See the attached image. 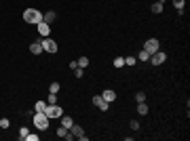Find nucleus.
<instances>
[{"label": "nucleus", "instance_id": "nucleus-14", "mask_svg": "<svg viewBox=\"0 0 190 141\" xmlns=\"http://www.w3.org/2000/svg\"><path fill=\"white\" fill-rule=\"evenodd\" d=\"M137 114H140V116H146V114H148V105H146V101L137 103Z\"/></svg>", "mask_w": 190, "mask_h": 141}, {"label": "nucleus", "instance_id": "nucleus-25", "mask_svg": "<svg viewBox=\"0 0 190 141\" xmlns=\"http://www.w3.org/2000/svg\"><path fill=\"white\" fill-rule=\"evenodd\" d=\"M57 103V93H49V105Z\"/></svg>", "mask_w": 190, "mask_h": 141}, {"label": "nucleus", "instance_id": "nucleus-15", "mask_svg": "<svg viewBox=\"0 0 190 141\" xmlns=\"http://www.w3.org/2000/svg\"><path fill=\"white\" fill-rule=\"evenodd\" d=\"M76 63H78V67H87V65H89V59L83 55V57H78V61H76Z\"/></svg>", "mask_w": 190, "mask_h": 141}, {"label": "nucleus", "instance_id": "nucleus-1", "mask_svg": "<svg viewBox=\"0 0 190 141\" xmlns=\"http://www.w3.org/2000/svg\"><path fill=\"white\" fill-rule=\"evenodd\" d=\"M23 21L25 23H32V25H38L42 21V13L38 8H25L23 11Z\"/></svg>", "mask_w": 190, "mask_h": 141}, {"label": "nucleus", "instance_id": "nucleus-5", "mask_svg": "<svg viewBox=\"0 0 190 141\" xmlns=\"http://www.w3.org/2000/svg\"><path fill=\"white\" fill-rule=\"evenodd\" d=\"M158 48H161V42H158L156 38H150V40H146V42H144V51H146V53H150V55H152V53H156Z\"/></svg>", "mask_w": 190, "mask_h": 141}, {"label": "nucleus", "instance_id": "nucleus-24", "mask_svg": "<svg viewBox=\"0 0 190 141\" xmlns=\"http://www.w3.org/2000/svg\"><path fill=\"white\" fill-rule=\"evenodd\" d=\"M135 101H137V103H142V101H146V93H144V91H140V93L135 95Z\"/></svg>", "mask_w": 190, "mask_h": 141}, {"label": "nucleus", "instance_id": "nucleus-12", "mask_svg": "<svg viewBox=\"0 0 190 141\" xmlns=\"http://www.w3.org/2000/svg\"><path fill=\"white\" fill-rule=\"evenodd\" d=\"M72 124H74V120H72L70 116H63V114H61V126H66V129H72Z\"/></svg>", "mask_w": 190, "mask_h": 141}, {"label": "nucleus", "instance_id": "nucleus-7", "mask_svg": "<svg viewBox=\"0 0 190 141\" xmlns=\"http://www.w3.org/2000/svg\"><path fill=\"white\" fill-rule=\"evenodd\" d=\"M70 133L74 135V139L87 141V135H85V131H83V126H78V124H72V129H70Z\"/></svg>", "mask_w": 190, "mask_h": 141}, {"label": "nucleus", "instance_id": "nucleus-18", "mask_svg": "<svg viewBox=\"0 0 190 141\" xmlns=\"http://www.w3.org/2000/svg\"><path fill=\"white\" fill-rule=\"evenodd\" d=\"M28 133H30V131H28V126H21V129H19V139H23V141H25Z\"/></svg>", "mask_w": 190, "mask_h": 141}, {"label": "nucleus", "instance_id": "nucleus-2", "mask_svg": "<svg viewBox=\"0 0 190 141\" xmlns=\"http://www.w3.org/2000/svg\"><path fill=\"white\" fill-rule=\"evenodd\" d=\"M34 126H36L38 131H47L49 129V116L45 112H36V114H34Z\"/></svg>", "mask_w": 190, "mask_h": 141}, {"label": "nucleus", "instance_id": "nucleus-8", "mask_svg": "<svg viewBox=\"0 0 190 141\" xmlns=\"http://www.w3.org/2000/svg\"><path fill=\"white\" fill-rule=\"evenodd\" d=\"M36 28H38V34H40L42 38H45V36H49V32H51V25H49V23H45V21H40Z\"/></svg>", "mask_w": 190, "mask_h": 141}, {"label": "nucleus", "instance_id": "nucleus-20", "mask_svg": "<svg viewBox=\"0 0 190 141\" xmlns=\"http://www.w3.org/2000/svg\"><path fill=\"white\" fill-rule=\"evenodd\" d=\"M47 110V103L45 101H36V112H45Z\"/></svg>", "mask_w": 190, "mask_h": 141}, {"label": "nucleus", "instance_id": "nucleus-9", "mask_svg": "<svg viewBox=\"0 0 190 141\" xmlns=\"http://www.w3.org/2000/svg\"><path fill=\"white\" fill-rule=\"evenodd\" d=\"M55 19H57L55 11H49V13H42V21H45V23H49V25H51V23H53Z\"/></svg>", "mask_w": 190, "mask_h": 141}, {"label": "nucleus", "instance_id": "nucleus-23", "mask_svg": "<svg viewBox=\"0 0 190 141\" xmlns=\"http://www.w3.org/2000/svg\"><path fill=\"white\" fill-rule=\"evenodd\" d=\"M8 126H11L8 118H0V129H8Z\"/></svg>", "mask_w": 190, "mask_h": 141}, {"label": "nucleus", "instance_id": "nucleus-19", "mask_svg": "<svg viewBox=\"0 0 190 141\" xmlns=\"http://www.w3.org/2000/svg\"><path fill=\"white\" fill-rule=\"evenodd\" d=\"M59 87H61L59 82H51V87H49V93H57V91H59Z\"/></svg>", "mask_w": 190, "mask_h": 141}, {"label": "nucleus", "instance_id": "nucleus-28", "mask_svg": "<svg viewBox=\"0 0 190 141\" xmlns=\"http://www.w3.org/2000/svg\"><path fill=\"white\" fill-rule=\"evenodd\" d=\"M25 141H38V135H30V133H28V137H25Z\"/></svg>", "mask_w": 190, "mask_h": 141}, {"label": "nucleus", "instance_id": "nucleus-10", "mask_svg": "<svg viewBox=\"0 0 190 141\" xmlns=\"http://www.w3.org/2000/svg\"><path fill=\"white\" fill-rule=\"evenodd\" d=\"M30 53H32V55H40V53H45V51H42V44H40V40L30 44Z\"/></svg>", "mask_w": 190, "mask_h": 141}, {"label": "nucleus", "instance_id": "nucleus-17", "mask_svg": "<svg viewBox=\"0 0 190 141\" xmlns=\"http://www.w3.org/2000/svg\"><path fill=\"white\" fill-rule=\"evenodd\" d=\"M137 59H140V61H150V53H146V51H140Z\"/></svg>", "mask_w": 190, "mask_h": 141}, {"label": "nucleus", "instance_id": "nucleus-13", "mask_svg": "<svg viewBox=\"0 0 190 141\" xmlns=\"http://www.w3.org/2000/svg\"><path fill=\"white\" fill-rule=\"evenodd\" d=\"M163 4H165V0H156L152 4V13H163Z\"/></svg>", "mask_w": 190, "mask_h": 141}, {"label": "nucleus", "instance_id": "nucleus-27", "mask_svg": "<svg viewBox=\"0 0 190 141\" xmlns=\"http://www.w3.org/2000/svg\"><path fill=\"white\" fill-rule=\"evenodd\" d=\"M129 126H131L133 131H137V129H140V122H137V120H131V124H129Z\"/></svg>", "mask_w": 190, "mask_h": 141}, {"label": "nucleus", "instance_id": "nucleus-4", "mask_svg": "<svg viewBox=\"0 0 190 141\" xmlns=\"http://www.w3.org/2000/svg\"><path fill=\"white\" fill-rule=\"evenodd\" d=\"M40 44H42V51H47V53H57V42L53 40V38H49V36H45L42 40H40Z\"/></svg>", "mask_w": 190, "mask_h": 141}, {"label": "nucleus", "instance_id": "nucleus-3", "mask_svg": "<svg viewBox=\"0 0 190 141\" xmlns=\"http://www.w3.org/2000/svg\"><path fill=\"white\" fill-rule=\"evenodd\" d=\"M45 114L49 116V120H51V118H61L63 110H61L57 103H53V105H49V103H47V110H45Z\"/></svg>", "mask_w": 190, "mask_h": 141}, {"label": "nucleus", "instance_id": "nucleus-22", "mask_svg": "<svg viewBox=\"0 0 190 141\" xmlns=\"http://www.w3.org/2000/svg\"><path fill=\"white\" fill-rule=\"evenodd\" d=\"M74 76H76V78H83V76H85V70H83V67H74Z\"/></svg>", "mask_w": 190, "mask_h": 141}, {"label": "nucleus", "instance_id": "nucleus-26", "mask_svg": "<svg viewBox=\"0 0 190 141\" xmlns=\"http://www.w3.org/2000/svg\"><path fill=\"white\" fill-rule=\"evenodd\" d=\"M125 65H135V57H127L125 59Z\"/></svg>", "mask_w": 190, "mask_h": 141}, {"label": "nucleus", "instance_id": "nucleus-16", "mask_svg": "<svg viewBox=\"0 0 190 141\" xmlns=\"http://www.w3.org/2000/svg\"><path fill=\"white\" fill-rule=\"evenodd\" d=\"M173 4H175V8H178V13L182 15V13H184V0H173Z\"/></svg>", "mask_w": 190, "mask_h": 141}, {"label": "nucleus", "instance_id": "nucleus-21", "mask_svg": "<svg viewBox=\"0 0 190 141\" xmlns=\"http://www.w3.org/2000/svg\"><path fill=\"white\" fill-rule=\"evenodd\" d=\"M123 65H125V59L123 57H116L114 59V67H123Z\"/></svg>", "mask_w": 190, "mask_h": 141}, {"label": "nucleus", "instance_id": "nucleus-11", "mask_svg": "<svg viewBox=\"0 0 190 141\" xmlns=\"http://www.w3.org/2000/svg\"><path fill=\"white\" fill-rule=\"evenodd\" d=\"M101 97H103V99L110 103V101H114V99H116V93H114L112 89H108V91H103V95H101Z\"/></svg>", "mask_w": 190, "mask_h": 141}, {"label": "nucleus", "instance_id": "nucleus-6", "mask_svg": "<svg viewBox=\"0 0 190 141\" xmlns=\"http://www.w3.org/2000/svg\"><path fill=\"white\" fill-rule=\"evenodd\" d=\"M165 59H167V55L158 48L156 53H152L150 55V61H152V65H161V63H165Z\"/></svg>", "mask_w": 190, "mask_h": 141}]
</instances>
